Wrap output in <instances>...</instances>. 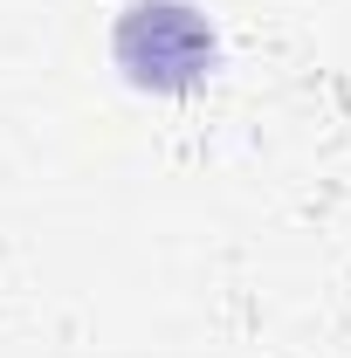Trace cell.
I'll use <instances>...</instances> for the list:
<instances>
[{"label":"cell","instance_id":"obj_1","mask_svg":"<svg viewBox=\"0 0 351 358\" xmlns=\"http://www.w3.org/2000/svg\"><path fill=\"white\" fill-rule=\"evenodd\" d=\"M110 69L131 96L186 103L220 76L227 35L200 0H124L110 14Z\"/></svg>","mask_w":351,"mask_h":358}]
</instances>
